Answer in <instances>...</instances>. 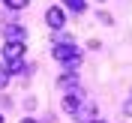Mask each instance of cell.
Wrapping results in <instances>:
<instances>
[{
    "label": "cell",
    "instance_id": "6da1fadb",
    "mask_svg": "<svg viewBox=\"0 0 132 123\" xmlns=\"http://www.w3.org/2000/svg\"><path fill=\"white\" fill-rule=\"evenodd\" d=\"M51 54H54V60H60V63H69V60L81 57V48H78L72 39H63V42H57V45L51 48Z\"/></svg>",
    "mask_w": 132,
    "mask_h": 123
},
{
    "label": "cell",
    "instance_id": "7a4b0ae2",
    "mask_svg": "<svg viewBox=\"0 0 132 123\" xmlns=\"http://www.w3.org/2000/svg\"><path fill=\"white\" fill-rule=\"evenodd\" d=\"M24 51H27L24 42H6L3 45V63H9V60H24Z\"/></svg>",
    "mask_w": 132,
    "mask_h": 123
},
{
    "label": "cell",
    "instance_id": "3957f363",
    "mask_svg": "<svg viewBox=\"0 0 132 123\" xmlns=\"http://www.w3.org/2000/svg\"><path fill=\"white\" fill-rule=\"evenodd\" d=\"M87 99H84L81 90H72V93H66L63 96V111H69V114H78V108L84 105Z\"/></svg>",
    "mask_w": 132,
    "mask_h": 123
},
{
    "label": "cell",
    "instance_id": "277c9868",
    "mask_svg": "<svg viewBox=\"0 0 132 123\" xmlns=\"http://www.w3.org/2000/svg\"><path fill=\"white\" fill-rule=\"evenodd\" d=\"M45 24H48L51 30H60V27L66 24V12H63L60 6H51L48 12H45Z\"/></svg>",
    "mask_w": 132,
    "mask_h": 123
},
{
    "label": "cell",
    "instance_id": "5b68a950",
    "mask_svg": "<svg viewBox=\"0 0 132 123\" xmlns=\"http://www.w3.org/2000/svg\"><path fill=\"white\" fill-rule=\"evenodd\" d=\"M78 123H93V120H99L96 117V105H93V102H84L81 108H78Z\"/></svg>",
    "mask_w": 132,
    "mask_h": 123
},
{
    "label": "cell",
    "instance_id": "8992f818",
    "mask_svg": "<svg viewBox=\"0 0 132 123\" xmlns=\"http://www.w3.org/2000/svg\"><path fill=\"white\" fill-rule=\"evenodd\" d=\"M27 39V30L21 24H9L6 27V42H24Z\"/></svg>",
    "mask_w": 132,
    "mask_h": 123
},
{
    "label": "cell",
    "instance_id": "52a82bcc",
    "mask_svg": "<svg viewBox=\"0 0 132 123\" xmlns=\"http://www.w3.org/2000/svg\"><path fill=\"white\" fill-rule=\"evenodd\" d=\"M57 84L63 87V90H69V93H72V90H81V84H78V75H75V72H66Z\"/></svg>",
    "mask_w": 132,
    "mask_h": 123
},
{
    "label": "cell",
    "instance_id": "ba28073f",
    "mask_svg": "<svg viewBox=\"0 0 132 123\" xmlns=\"http://www.w3.org/2000/svg\"><path fill=\"white\" fill-rule=\"evenodd\" d=\"M9 75H18V72H27V66H24V60H9L6 66H3Z\"/></svg>",
    "mask_w": 132,
    "mask_h": 123
},
{
    "label": "cell",
    "instance_id": "9c48e42d",
    "mask_svg": "<svg viewBox=\"0 0 132 123\" xmlns=\"http://www.w3.org/2000/svg\"><path fill=\"white\" fill-rule=\"evenodd\" d=\"M63 3H66V9H72V12H78V15L87 9V0H63Z\"/></svg>",
    "mask_w": 132,
    "mask_h": 123
},
{
    "label": "cell",
    "instance_id": "30bf717a",
    "mask_svg": "<svg viewBox=\"0 0 132 123\" xmlns=\"http://www.w3.org/2000/svg\"><path fill=\"white\" fill-rule=\"evenodd\" d=\"M3 6H6V9H27L30 0H3Z\"/></svg>",
    "mask_w": 132,
    "mask_h": 123
},
{
    "label": "cell",
    "instance_id": "8fae6325",
    "mask_svg": "<svg viewBox=\"0 0 132 123\" xmlns=\"http://www.w3.org/2000/svg\"><path fill=\"white\" fill-rule=\"evenodd\" d=\"M6 81H9V72L3 69V72H0V87H6Z\"/></svg>",
    "mask_w": 132,
    "mask_h": 123
},
{
    "label": "cell",
    "instance_id": "7c38bea8",
    "mask_svg": "<svg viewBox=\"0 0 132 123\" xmlns=\"http://www.w3.org/2000/svg\"><path fill=\"white\" fill-rule=\"evenodd\" d=\"M21 123H36V120H33V117H24V120H21Z\"/></svg>",
    "mask_w": 132,
    "mask_h": 123
},
{
    "label": "cell",
    "instance_id": "4fadbf2b",
    "mask_svg": "<svg viewBox=\"0 0 132 123\" xmlns=\"http://www.w3.org/2000/svg\"><path fill=\"white\" fill-rule=\"evenodd\" d=\"M93 123H108V120H93Z\"/></svg>",
    "mask_w": 132,
    "mask_h": 123
},
{
    "label": "cell",
    "instance_id": "5bb4252c",
    "mask_svg": "<svg viewBox=\"0 0 132 123\" xmlns=\"http://www.w3.org/2000/svg\"><path fill=\"white\" fill-rule=\"evenodd\" d=\"M0 123H3V114H0Z\"/></svg>",
    "mask_w": 132,
    "mask_h": 123
}]
</instances>
